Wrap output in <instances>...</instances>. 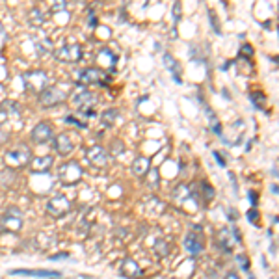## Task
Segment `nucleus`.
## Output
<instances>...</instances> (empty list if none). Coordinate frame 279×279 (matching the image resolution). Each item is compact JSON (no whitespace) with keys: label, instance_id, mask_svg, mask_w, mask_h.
Returning a JSON list of instances; mask_svg holds the SVG:
<instances>
[{"label":"nucleus","instance_id":"f3484780","mask_svg":"<svg viewBox=\"0 0 279 279\" xmlns=\"http://www.w3.org/2000/svg\"><path fill=\"white\" fill-rule=\"evenodd\" d=\"M54 147H56V151H58L60 155H69L71 151H73V142H71L67 134H60L54 140Z\"/></svg>","mask_w":279,"mask_h":279},{"label":"nucleus","instance_id":"f257e3e1","mask_svg":"<svg viewBox=\"0 0 279 279\" xmlns=\"http://www.w3.org/2000/svg\"><path fill=\"white\" fill-rule=\"evenodd\" d=\"M0 227L2 231L8 233H19L22 229V216L21 210L17 207H8L0 216Z\"/></svg>","mask_w":279,"mask_h":279},{"label":"nucleus","instance_id":"9b49d317","mask_svg":"<svg viewBox=\"0 0 279 279\" xmlns=\"http://www.w3.org/2000/svg\"><path fill=\"white\" fill-rule=\"evenodd\" d=\"M10 274L13 275H32V277H47V279H62L60 277V272H54V270H28V268H19V270H11Z\"/></svg>","mask_w":279,"mask_h":279},{"label":"nucleus","instance_id":"b1692460","mask_svg":"<svg viewBox=\"0 0 279 279\" xmlns=\"http://www.w3.org/2000/svg\"><path fill=\"white\" fill-rule=\"evenodd\" d=\"M65 121H67V123H71V125H75V127H80V129H86V127H88L86 119H78V118H75V116H67V118H65Z\"/></svg>","mask_w":279,"mask_h":279},{"label":"nucleus","instance_id":"1a4fd4ad","mask_svg":"<svg viewBox=\"0 0 279 279\" xmlns=\"http://www.w3.org/2000/svg\"><path fill=\"white\" fill-rule=\"evenodd\" d=\"M54 56L60 60V62H67V64H75L82 58V48L80 45H65V47L58 48Z\"/></svg>","mask_w":279,"mask_h":279},{"label":"nucleus","instance_id":"e433bc0d","mask_svg":"<svg viewBox=\"0 0 279 279\" xmlns=\"http://www.w3.org/2000/svg\"><path fill=\"white\" fill-rule=\"evenodd\" d=\"M6 138H8V134H4V132H0V142H2V140L6 142Z\"/></svg>","mask_w":279,"mask_h":279},{"label":"nucleus","instance_id":"4c0bfd02","mask_svg":"<svg viewBox=\"0 0 279 279\" xmlns=\"http://www.w3.org/2000/svg\"><path fill=\"white\" fill-rule=\"evenodd\" d=\"M227 279H238V277H236L235 274H231V275H227Z\"/></svg>","mask_w":279,"mask_h":279},{"label":"nucleus","instance_id":"412c9836","mask_svg":"<svg viewBox=\"0 0 279 279\" xmlns=\"http://www.w3.org/2000/svg\"><path fill=\"white\" fill-rule=\"evenodd\" d=\"M164 62H166V67L170 71H172L173 73V78H175V82H179V84H181V76H179V67H177V62H175V60L172 58V56H170V54H166V56H164Z\"/></svg>","mask_w":279,"mask_h":279},{"label":"nucleus","instance_id":"f704fd0d","mask_svg":"<svg viewBox=\"0 0 279 279\" xmlns=\"http://www.w3.org/2000/svg\"><path fill=\"white\" fill-rule=\"evenodd\" d=\"M247 196H249V201H252V205H257V196H255V192H253V190H249V193H247Z\"/></svg>","mask_w":279,"mask_h":279},{"label":"nucleus","instance_id":"f8f14e48","mask_svg":"<svg viewBox=\"0 0 279 279\" xmlns=\"http://www.w3.org/2000/svg\"><path fill=\"white\" fill-rule=\"evenodd\" d=\"M52 127L48 123H39L36 125V129L32 130V140L36 144H47L48 140H52Z\"/></svg>","mask_w":279,"mask_h":279},{"label":"nucleus","instance_id":"72a5a7b5","mask_svg":"<svg viewBox=\"0 0 279 279\" xmlns=\"http://www.w3.org/2000/svg\"><path fill=\"white\" fill-rule=\"evenodd\" d=\"M4 43H6V30H4V26L0 24V48H2Z\"/></svg>","mask_w":279,"mask_h":279},{"label":"nucleus","instance_id":"ddd939ff","mask_svg":"<svg viewBox=\"0 0 279 279\" xmlns=\"http://www.w3.org/2000/svg\"><path fill=\"white\" fill-rule=\"evenodd\" d=\"M54 164V156L52 155H47V156H38V158H34L30 160V172L32 173H47Z\"/></svg>","mask_w":279,"mask_h":279},{"label":"nucleus","instance_id":"dca6fc26","mask_svg":"<svg viewBox=\"0 0 279 279\" xmlns=\"http://www.w3.org/2000/svg\"><path fill=\"white\" fill-rule=\"evenodd\" d=\"M151 168V160L147 156H138L134 162H132V173H134L136 177H145V173L149 172Z\"/></svg>","mask_w":279,"mask_h":279},{"label":"nucleus","instance_id":"9d476101","mask_svg":"<svg viewBox=\"0 0 279 279\" xmlns=\"http://www.w3.org/2000/svg\"><path fill=\"white\" fill-rule=\"evenodd\" d=\"M88 155V160H90V164L95 168H106L108 164V153L104 147H101V145H93V147H90V149L86 151Z\"/></svg>","mask_w":279,"mask_h":279},{"label":"nucleus","instance_id":"a878e982","mask_svg":"<svg viewBox=\"0 0 279 279\" xmlns=\"http://www.w3.org/2000/svg\"><path fill=\"white\" fill-rule=\"evenodd\" d=\"M252 101L255 106H259L261 110L264 108V95L263 93H252Z\"/></svg>","mask_w":279,"mask_h":279},{"label":"nucleus","instance_id":"2eb2a0df","mask_svg":"<svg viewBox=\"0 0 279 279\" xmlns=\"http://www.w3.org/2000/svg\"><path fill=\"white\" fill-rule=\"evenodd\" d=\"M21 116V108H19V104L13 101H6L2 106H0V121L2 119H10V118H19Z\"/></svg>","mask_w":279,"mask_h":279},{"label":"nucleus","instance_id":"f03ea898","mask_svg":"<svg viewBox=\"0 0 279 279\" xmlns=\"http://www.w3.org/2000/svg\"><path fill=\"white\" fill-rule=\"evenodd\" d=\"M4 162L8 168H24L26 164H30V149H28L26 145H19L15 149H11L6 153L4 156Z\"/></svg>","mask_w":279,"mask_h":279},{"label":"nucleus","instance_id":"4be33fe9","mask_svg":"<svg viewBox=\"0 0 279 279\" xmlns=\"http://www.w3.org/2000/svg\"><path fill=\"white\" fill-rule=\"evenodd\" d=\"M155 253L158 255L160 259H164V257H168L170 255V244H168L166 240H158L155 244Z\"/></svg>","mask_w":279,"mask_h":279},{"label":"nucleus","instance_id":"423d86ee","mask_svg":"<svg viewBox=\"0 0 279 279\" xmlns=\"http://www.w3.org/2000/svg\"><path fill=\"white\" fill-rule=\"evenodd\" d=\"M71 210V201L65 196H54L52 199H48L47 203V212L54 218L65 216Z\"/></svg>","mask_w":279,"mask_h":279},{"label":"nucleus","instance_id":"c756f323","mask_svg":"<svg viewBox=\"0 0 279 279\" xmlns=\"http://www.w3.org/2000/svg\"><path fill=\"white\" fill-rule=\"evenodd\" d=\"M125 151V145L121 144V142H114V145H112V155L114 156H118V153H123Z\"/></svg>","mask_w":279,"mask_h":279},{"label":"nucleus","instance_id":"20e7f679","mask_svg":"<svg viewBox=\"0 0 279 279\" xmlns=\"http://www.w3.org/2000/svg\"><path fill=\"white\" fill-rule=\"evenodd\" d=\"M78 82L84 84V86H108L110 76H108L101 67H92V69L82 71Z\"/></svg>","mask_w":279,"mask_h":279},{"label":"nucleus","instance_id":"6e6552de","mask_svg":"<svg viewBox=\"0 0 279 279\" xmlns=\"http://www.w3.org/2000/svg\"><path fill=\"white\" fill-rule=\"evenodd\" d=\"M65 101V93L60 90V88H45L43 92L39 93V102L43 106H58Z\"/></svg>","mask_w":279,"mask_h":279},{"label":"nucleus","instance_id":"393cba45","mask_svg":"<svg viewBox=\"0 0 279 279\" xmlns=\"http://www.w3.org/2000/svg\"><path fill=\"white\" fill-rule=\"evenodd\" d=\"M220 244H221V247H224V249L231 252V238H229L227 231H221L220 233Z\"/></svg>","mask_w":279,"mask_h":279},{"label":"nucleus","instance_id":"c9c22d12","mask_svg":"<svg viewBox=\"0 0 279 279\" xmlns=\"http://www.w3.org/2000/svg\"><path fill=\"white\" fill-rule=\"evenodd\" d=\"M214 156H216V160L220 162L221 166H226V162H224V158H221V156H220V153H218V151H216V153H214Z\"/></svg>","mask_w":279,"mask_h":279},{"label":"nucleus","instance_id":"c85d7f7f","mask_svg":"<svg viewBox=\"0 0 279 279\" xmlns=\"http://www.w3.org/2000/svg\"><path fill=\"white\" fill-rule=\"evenodd\" d=\"M65 6H67V0H54L52 2V11L65 10Z\"/></svg>","mask_w":279,"mask_h":279},{"label":"nucleus","instance_id":"cd10ccee","mask_svg":"<svg viewBox=\"0 0 279 279\" xmlns=\"http://www.w3.org/2000/svg\"><path fill=\"white\" fill-rule=\"evenodd\" d=\"M209 17H210V24L214 26V32L216 34H221V28H220V24H218V17H216L214 11H209Z\"/></svg>","mask_w":279,"mask_h":279},{"label":"nucleus","instance_id":"4468645a","mask_svg":"<svg viewBox=\"0 0 279 279\" xmlns=\"http://www.w3.org/2000/svg\"><path fill=\"white\" fill-rule=\"evenodd\" d=\"M121 274H123L125 277L138 279L142 277V268L138 266V263H136L134 259H127V261H123V264H121Z\"/></svg>","mask_w":279,"mask_h":279},{"label":"nucleus","instance_id":"7c9ffc66","mask_svg":"<svg viewBox=\"0 0 279 279\" xmlns=\"http://www.w3.org/2000/svg\"><path fill=\"white\" fill-rule=\"evenodd\" d=\"M173 19H175V21H181V2H175V4H173Z\"/></svg>","mask_w":279,"mask_h":279},{"label":"nucleus","instance_id":"2f4dec72","mask_svg":"<svg viewBox=\"0 0 279 279\" xmlns=\"http://www.w3.org/2000/svg\"><path fill=\"white\" fill-rule=\"evenodd\" d=\"M247 220L252 221V224H255V221L259 220V212L255 209H252L249 210V212H247Z\"/></svg>","mask_w":279,"mask_h":279},{"label":"nucleus","instance_id":"aec40b11","mask_svg":"<svg viewBox=\"0 0 279 279\" xmlns=\"http://www.w3.org/2000/svg\"><path fill=\"white\" fill-rule=\"evenodd\" d=\"M190 196H192V188L188 186V184H179L175 188V193H173V198L177 199V201H186Z\"/></svg>","mask_w":279,"mask_h":279},{"label":"nucleus","instance_id":"39448f33","mask_svg":"<svg viewBox=\"0 0 279 279\" xmlns=\"http://www.w3.org/2000/svg\"><path fill=\"white\" fill-rule=\"evenodd\" d=\"M73 101H75L76 108H78V112L90 118V116L93 114V106L97 104L99 99H97V95L95 93H92V92H80V93H76Z\"/></svg>","mask_w":279,"mask_h":279},{"label":"nucleus","instance_id":"473e14b6","mask_svg":"<svg viewBox=\"0 0 279 279\" xmlns=\"http://www.w3.org/2000/svg\"><path fill=\"white\" fill-rule=\"evenodd\" d=\"M242 54H244V56H247V58H249V56H253L252 45H244V47H242Z\"/></svg>","mask_w":279,"mask_h":279},{"label":"nucleus","instance_id":"0eeeda50","mask_svg":"<svg viewBox=\"0 0 279 279\" xmlns=\"http://www.w3.org/2000/svg\"><path fill=\"white\" fill-rule=\"evenodd\" d=\"M47 75H45L43 71H34V73H26L24 75V86L26 90L34 93H41L47 88Z\"/></svg>","mask_w":279,"mask_h":279},{"label":"nucleus","instance_id":"bb28decb","mask_svg":"<svg viewBox=\"0 0 279 279\" xmlns=\"http://www.w3.org/2000/svg\"><path fill=\"white\" fill-rule=\"evenodd\" d=\"M201 188H203V193H205V201H210V199L214 198V188H210V184L203 183Z\"/></svg>","mask_w":279,"mask_h":279},{"label":"nucleus","instance_id":"6ab92c4d","mask_svg":"<svg viewBox=\"0 0 279 279\" xmlns=\"http://www.w3.org/2000/svg\"><path fill=\"white\" fill-rule=\"evenodd\" d=\"M145 177H147V181H145V184L151 188V190H156V188L160 186V173H158V170H151L149 168V172L145 173Z\"/></svg>","mask_w":279,"mask_h":279},{"label":"nucleus","instance_id":"5701e85b","mask_svg":"<svg viewBox=\"0 0 279 279\" xmlns=\"http://www.w3.org/2000/svg\"><path fill=\"white\" fill-rule=\"evenodd\" d=\"M116 116H118V110H106V112L102 114L101 116V119H102V125L104 127H112V123H114V119H116Z\"/></svg>","mask_w":279,"mask_h":279},{"label":"nucleus","instance_id":"7ed1b4c3","mask_svg":"<svg viewBox=\"0 0 279 279\" xmlns=\"http://www.w3.org/2000/svg\"><path fill=\"white\" fill-rule=\"evenodd\" d=\"M82 168L78 162H65V164H62V168H60V181H62V184H65V186H73V184H76L78 181L82 179Z\"/></svg>","mask_w":279,"mask_h":279},{"label":"nucleus","instance_id":"a211bd4d","mask_svg":"<svg viewBox=\"0 0 279 279\" xmlns=\"http://www.w3.org/2000/svg\"><path fill=\"white\" fill-rule=\"evenodd\" d=\"M184 247H186L188 252L193 253V255H198L199 252H201V240L198 238V235L196 233H188L186 238H184Z\"/></svg>","mask_w":279,"mask_h":279}]
</instances>
